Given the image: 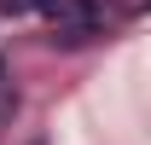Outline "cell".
Returning <instances> with one entry per match:
<instances>
[{"mask_svg": "<svg viewBox=\"0 0 151 145\" xmlns=\"http://www.w3.org/2000/svg\"><path fill=\"white\" fill-rule=\"evenodd\" d=\"M0 81H6V64H0Z\"/></svg>", "mask_w": 151, "mask_h": 145, "instance_id": "6da1fadb", "label": "cell"}]
</instances>
